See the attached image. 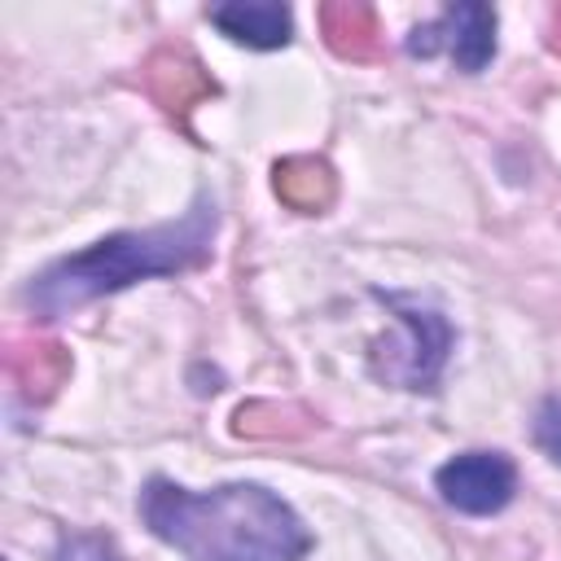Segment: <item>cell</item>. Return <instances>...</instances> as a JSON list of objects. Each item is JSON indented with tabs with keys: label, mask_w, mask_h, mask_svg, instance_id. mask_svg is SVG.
I'll return each instance as SVG.
<instances>
[{
	"label": "cell",
	"mask_w": 561,
	"mask_h": 561,
	"mask_svg": "<svg viewBox=\"0 0 561 561\" xmlns=\"http://www.w3.org/2000/svg\"><path fill=\"white\" fill-rule=\"evenodd\" d=\"M136 513L153 539L193 561H302L316 543L307 522L259 482L188 491L171 478H149Z\"/></svg>",
	"instance_id": "cell-1"
},
{
	"label": "cell",
	"mask_w": 561,
	"mask_h": 561,
	"mask_svg": "<svg viewBox=\"0 0 561 561\" xmlns=\"http://www.w3.org/2000/svg\"><path fill=\"white\" fill-rule=\"evenodd\" d=\"M215 228H219L215 197L197 193V202L171 224L110 232L96 245L66 254V259L48 263L44 272H35L26 285V307L35 320H61V316H75L79 307H88L105 294H118L136 280L202 267L210 259Z\"/></svg>",
	"instance_id": "cell-2"
},
{
	"label": "cell",
	"mask_w": 561,
	"mask_h": 561,
	"mask_svg": "<svg viewBox=\"0 0 561 561\" xmlns=\"http://www.w3.org/2000/svg\"><path fill=\"white\" fill-rule=\"evenodd\" d=\"M399 324L403 337H373L368 342V373L386 386L399 390H434L443 377V364L451 355V320L416 298V294H394V289H368Z\"/></svg>",
	"instance_id": "cell-3"
},
{
	"label": "cell",
	"mask_w": 561,
	"mask_h": 561,
	"mask_svg": "<svg viewBox=\"0 0 561 561\" xmlns=\"http://www.w3.org/2000/svg\"><path fill=\"white\" fill-rule=\"evenodd\" d=\"M403 48L412 57H434L447 53L456 61V70L478 75L491 57H495V9L465 0V4H447L434 22H421L408 31Z\"/></svg>",
	"instance_id": "cell-4"
},
{
	"label": "cell",
	"mask_w": 561,
	"mask_h": 561,
	"mask_svg": "<svg viewBox=\"0 0 561 561\" xmlns=\"http://www.w3.org/2000/svg\"><path fill=\"white\" fill-rule=\"evenodd\" d=\"M434 491L456 513L491 517V513L508 508V500L517 491V469L504 451H460L447 465H438Z\"/></svg>",
	"instance_id": "cell-5"
},
{
	"label": "cell",
	"mask_w": 561,
	"mask_h": 561,
	"mask_svg": "<svg viewBox=\"0 0 561 561\" xmlns=\"http://www.w3.org/2000/svg\"><path fill=\"white\" fill-rule=\"evenodd\" d=\"M206 18L232 44H245V48H259V53L285 48L294 39V13L276 0H228V4H215Z\"/></svg>",
	"instance_id": "cell-6"
},
{
	"label": "cell",
	"mask_w": 561,
	"mask_h": 561,
	"mask_svg": "<svg viewBox=\"0 0 561 561\" xmlns=\"http://www.w3.org/2000/svg\"><path fill=\"white\" fill-rule=\"evenodd\" d=\"M4 373L22 399H48L66 381L70 355L57 342H13L4 351Z\"/></svg>",
	"instance_id": "cell-7"
},
{
	"label": "cell",
	"mask_w": 561,
	"mask_h": 561,
	"mask_svg": "<svg viewBox=\"0 0 561 561\" xmlns=\"http://www.w3.org/2000/svg\"><path fill=\"white\" fill-rule=\"evenodd\" d=\"M272 188L285 206H294L302 215H316L333 202V171L320 158H285V162L272 167Z\"/></svg>",
	"instance_id": "cell-8"
},
{
	"label": "cell",
	"mask_w": 561,
	"mask_h": 561,
	"mask_svg": "<svg viewBox=\"0 0 561 561\" xmlns=\"http://www.w3.org/2000/svg\"><path fill=\"white\" fill-rule=\"evenodd\" d=\"M149 88L167 110H188L215 92V83L202 75V66H193L188 57H175V53H158L149 61Z\"/></svg>",
	"instance_id": "cell-9"
},
{
	"label": "cell",
	"mask_w": 561,
	"mask_h": 561,
	"mask_svg": "<svg viewBox=\"0 0 561 561\" xmlns=\"http://www.w3.org/2000/svg\"><path fill=\"white\" fill-rule=\"evenodd\" d=\"M324 35L342 57H373L377 53V26L364 4H329L320 9Z\"/></svg>",
	"instance_id": "cell-10"
},
{
	"label": "cell",
	"mask_w": 561,
	"mask_h": 561,
	"mask_svg": "<svg viewBox=\"0 0 561 561\" xmlns=\"http://www.w3.org/2000/svg\"><path fill=\"white\" fill-rule=\"evenodd\" d=\"M53 561H123L114 539L110 535H96V530H61L57 535V548H53Z\"/></svg>",
	"instance_id": "cell-11"
},
{
	"label": "cell",
	"mask_w": 561,
	"mask_h": 561,
	"mask_svg": "<svg viewBox=\"0 0 561 561\" xmlns=\"http://www.w3.org/2000/svg\"><path fill=\"white\" fill-rule=\"evenodd\" d=\"M530 434H535L539 451H543L552 465H561V399H543V403H539Z\"/></svg>",
	"instance_id": "cell-12"
},
{
	"label": "cell",
	"mask_w": 561,
	"mask_h": 561,
	"mask_svg": "<svg viewBox=\"0 0 561 561\" xmlns=\"http://www.w3.org/2000/svg\"><path fill=\"white\" fill-rule=\"evenodd\" d=\"M552 44H557V48H561V18H557V39H552Z\"/></svg>",
	"instance_id": "cell-13"
}]
</instances>
